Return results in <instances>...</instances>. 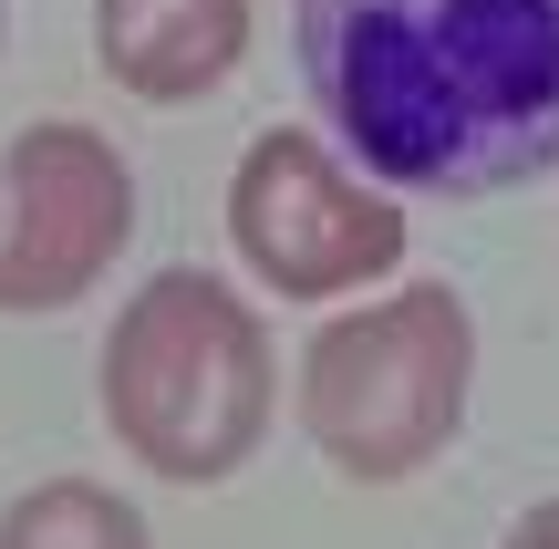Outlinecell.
<instances>
[{"label": "cell", "instance_id": "obj_1", "mask_svg": "<svg viewBox=\"0 0 559 549\" xmlns=\"http://www.w3.org/2000/svg\"><path fill=\"white\" fill-rule=\"evenodd\" d=\"M321 135L394 198H508L559 166V0H290Z\"/></svg>", "mask_w": 559, "mask_h": 549}, {"label": "cell", "instance_id": "obj_2", "mask_svg": "<svg viewBox=\"0 0 559 549\" xmlns=\"http://www.w3.org/2000/svg\"><path fill=\"white\" fill-rule=\"evenodd\" d=\"M94 405H104V435L156 488H228L270 446V415H280V353L260 301L198 260L135 281L94 353Z\"/></svg>", "mask_w": 559, "mask_h": 549}, {"label": "cell", "instance_id": "obj_3", "mask_svg": "<svg viewBox=\"0 0 559 549\" xmlns=\"http://www.w3.org/2000/svg\"><path fill=\"white\" fill-rule=\"evenodd\" d=\"M477 394V311L445 281H394L342 301L300 343L290 415L321 446V467L353 488H404L466 435Z\"/></svg>", "mask_w": 559, "mask_h": 549}, {"label": "cell", "instance_id": "obj_4", "mask_svg": "<svg viewBox=\"0 0 559 549\" xmlns=\"http://www.w3.org/2000/svg\"><path fill=\"white\" fill-rule=\"evenodd\" d=\"M228 249L280 301H362L404 270L415 228L321 124H260L228 166Z\"/></svg>", "mask_w": 559, "mask_h": 549}, {"label": "cell", "instance_id": "obj_5", "mask_svg": "<svg viewBox=\"0 0 559 549\" xmlns=\"http://www.w3.org/2000/svg\"><path fill=\"white\" fill-rule=\"evenodd\" d=\"M135 239V166L83 115H41L0 145V311L41 322L104 290Z\"/></svg>", "mask_w": 559, "mask_h": 549}, {"label": "cell", "instance_id": "obj_6", "mask_svg": "<svg viewBox=\"0 0 559 549\" xmlns=\"http://www.w3.org/2000/svg\"><path fill=\"white\" fill-rule=\"evenodd\" d=\"M94 62L135 104H207L249 62V0H94Z\"/></svg>", "mask_w": 559, "mask_h": 549}, {"label": "cell", "instance_id": "obj_7", "mask_svg": "<svg viewBox=\"0 0 559 549\" xmlns=\"http://www.w3.org/2000/svg\"><path fill=\"white\" fill-rule=\"evenodd\" d=\"M0 549H156V529L104 477H32L0 509Z\"/></svg>", "mask_w": 559, "mask_h": 549}, {"label": "cell", "instance_id": "obj_8", "mask_svg": "<svg viewBox=\"0 0 559 549\" xmlns=\"http://www.w3.org/2000/svg\"><path fill=\"white\" fill-rule=\"evenodd\" d=\"M498 549H559V498H528V509L498 529Z\"/></svg>", "mask_w": 559, "mask_h": 549}, {"label": "cell", "instance_id": "obj_9", "mask_svg": "<svg viewBox=\"0 0 559 549\" xmlns=\"http://www.w3.org/2000/svg\"><path fill=\"white\" fill-rule=\"evenodd\" d=\"M0 32H11V0H0Z\"/></svg>", "mask_w": 559, "mask_h": 549}]
</instances>
